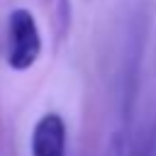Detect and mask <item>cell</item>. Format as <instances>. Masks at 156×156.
<instances>
[{
	"instance_id": "6da1fadb",
	"label": "cell",
	"mask_w": 156,
	"mask_h": 156,
	"mask_svg": "<svg viewBox=\"0 0 156 156\" xmlns=\"http://www.w3.org/2000/svg\"><path fill=\"white\" fill-rule=\"evenodd\" d=\"M44 41L37 17L29 7H15L7 12L5 24V63L10 71H29L41 56Z\"/></svg>"
},
{
	"instance_id": "7a4b0ae2",
	"label": "cell",
	"mask_w": 156,
	"mask_h": 156,
	"mask_svg": "<svg viewBox=\"0 0 156 156\" xmlns=\"http://www.w3.org/2000/svg\"><path fill=\"white\" fill-rule=\"evenodd\" d=\"M29 156H68V127L58 112H44L34 122Z\"/></svg>"
},
{
	"instance_id": "3957f363",
	"label": "cell",
	"mask_w": 156,
	"mask_h": 156,
	"mask_svg": "<svg viewBox=\"0 0 156 156\" xmlns=\"http://www.w3.org/2000/svg\"><path fill=\"white\" fill-rule=\"evenodd\" d=\"M68 27H71V2L58 0V7H56V41H61L68 34Z\"/></svg>"
},
{
	"instance_id": "277c9868",
	"label": "cell",
	"mask_w": 156,
	"mask_h": 156,
	"mask_svg": "<svg viewBox=\"0 0 156 156\" xmlns=\"http://www.w3.org/2000/svg\"><path fill=\"white\" fill-rule=\"evenodd\" d=\"M136 156H156V134H151V139L144 144V149H141Z\"/></svg>"
}]
</instances>
